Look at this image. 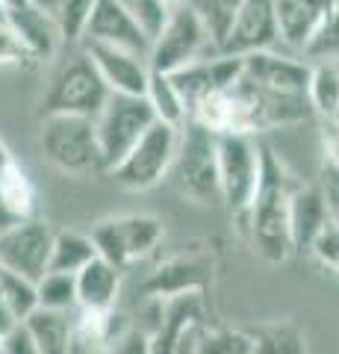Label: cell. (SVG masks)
I'll return each instance as SVG.
<instances>
[{
	"label": "cell",
	"instance_id": "obj_12",
	"mask_svg": "<svg viewBox=\"0 0 339 354\" xmlns=\"http://www.w3.org/2000/svg\"><path fill=\"white\" fill-rule=\"evenodd\" d=\"M242 80L269 92L307 95L310 62L301 53H287L278 48L242 53Z\"/></svg>",
	"mask_w": 339,
	"mask_h": 354
},
{
	"label": "cell",
	"instance_id": "obj_7",
	"mask_svg": "<svg viewBox=\"0 0 339 354\" xmlns=\"http://www.w3.org/2000/svg\"><path fill=\"white\" fill-rule=\"evenodd\" d=\"M113 95L104 83V77L97 74L92 59L80 50L77 57L59 65V71L53 74L50 88L45 95V115H83L95 118L104 109L106 97Z\"/></svg>",
	"mask_w": 339,
	"mask_h": 354
},
{
	"label": "cell",
	"instance_id": "obj_45",
	"mask_svg": "<svg viewBox=\"0 0 339 354\" xmlns=\"http://www.w3.org/2000/svg\"><path fill=\"white\" fill-rule=\"evenodd\" d=\"M183 3H189V0H166V6H171V9L174 6H183Z\"/></svg>",
	"mask_w": 339,
	"mask_h": 354
},
{
	"label": "cell",
	"instance_id": "obj_9",
	"mask_svg": "<svg viewBox=\"0 0 339 354\" xmlns=\"http://www.w3.org/2000/svg\"><path fill=\"white\" fill-rule=\"evenodd\" d=\"M218 136V183L222 204L239 216L251 204L260 180V142L254 133H215Z\"/></svg>",
	"mask_w": 339,
	"mask_h": 354
},
{
	"label": "cell",
	"instance_id": "obj_23",
	"mask_svg": "<svg viewBox=\"0 0 339 354\" xmlns=\"http://www.w3.org/2000/svg\"><path fill=\"white\" fill-rule=\"evenodd\" d=\"M251 354H310L307 334L292 319H275L257 328H248Z\"/></svg>",
	"mask_w": 339,
	"mask_h": 354
},
{
	"label": "cell",
	"instance_id": "obj_30",
	"mask_svg": "<svg viewBox=\"0 0 339 354\" xmlns=\"http://www.w3.org/2000/svg\"><path fill=\"white\" fill-rule=\"evenodd\" d=\"M189 3L195 6V12L204 18L215 48H222L227 30L233 27V18L239 12V6H242V0H189Z\"/></svg>",
	"mask_w": 339,
	"mask_h": 354
},
{
	"label": "cell",
	"instance_id": "obj_22",
	"mask_svg": "<svg viewBox=\"0 0 339 354\" xmlns=\"http://www.w3.org/2000/svg\"><path fill=\"white\" fill-rule=\"evenodd\" d=\"M71 319L74 310H48L36 307L24 319V328L36 339L41 354H71Z\"/></svg>",
	"mask_w": 339,
	"mask_h": 354
},
{
	"label": "cell",
	"instance_id": "obj_31",
	"mask_svg": "<svg viewBox=\"0 0 339 354\" xmlns=\"http://www.w3.org/2000/svg\"><path fill=\"white\" fill-rule=\"evenodd\" d=\"M92 6H95V0H57V3H53L50 15L57 18L65 44L83 41V30H86V21L92 15Z\"/></svg>",
	"mask_w": 339,
	"mask_h": 354
},
{
	"label": "cell",
	"instance_id": "obj_16",
	"mask_svg": "<svg viewBox=\"0 0 339 354\" xmlns=\"http://www.w3.org/2000/svg\"><path fill=\"white\" fill-rule=\"evenodd\" d=\"M83 41L115 44V48L142 53V57H148L151 50V36L136 24V18L127 12L122 0H95L83 30Z\"/></svg>",
	"mask_w": 339,
	"mask_h": 354
},
{
	"label": "cell",
	"instance_id": "obj_20",
	"mask_svg": "<svg viewBox=\"0 0 339 354\" xmlns=\"http://www.w3.org/2000/svg\"><path fill=\"white\" fill-rule=\"evenodd\" d=\"M327 204L322 186H301L292 192L289 201V236H292V254H304L313 248L319 230L327 225Z\"/></svg>",
	"mask_w": 339,
	"mask_h": 354
},
{
	"label": "cell",
	"instance_id": "obj_2",
	"mask_svg": "<svg viewBox=\"0 0 339 354\" xmlns=\"http://www.w3.org/2000/svg\"><path fill=\"white\" fill-rule=\"evenodd\" d=\"M218 136L206 130L198 121L186 118L177 139V153H174L168 177L174 180L186 201L198 207H218L222 204V183H218Z\"/></svg>",
	"mask_w": 339,
	"mask_h": 354
},
{
	"label": "cell",
	"instance_id": "obj_25",
	"mask_svg": "<svg viewBox=\"0 0 339 354\" xmlns=\"http://www.w3.org/2000/svg\"><path fill=\"white\" fill-rule=\"evenodd\" d=\"M145 101L151 104V109H154L157 121H166V124L183 127L186 118H189V109H186V101H183L180 88L174 86L171 74H162V71L151 68L148 88H145Z\"/></svg>",
	"mask_w": 339,
	"mask_h": 354
},
{
	"label": "cell",
	"instance_id": "obj_3",
	"mask_svg": "<svg viewBox=\"0 0 339 354\" xmlns=\"http://www.w3.org/2000/svg\"><path fill=\"white\" fill-rule=\"evenodd\" d=\"M39 145L53 169L68 177H86L95 171H104L95 118L45 115L39 130Z\"/></svg>",
	"mask_w": 339,
	"mask_h": 354
},
{
	"label": "cell",
	"instance_id": "obj_46",
	"mask_svg": "<svg viewBox=\"0 0 339 354\" xmlns=\"http://www.w3.org/2000/svg\"><path fill=\"white\" fill-rule=\"evenodd\" d=\"M0 18H6V12H3V6H0Z\"/></svg>",
	"mask_w": 339,
	"mask_h": 354
},
{
	"label": "cell",
	"instance_id": "obj_15",
	"mask_svg": "<svg viewBox=\"0 0 339 354\" xmlns=\"http://www.w3.org/2000/svg\"><path fill=\"white\" fill-rule=\"evenodd\" d=\"M80 44H83V53L97 68V74L104 77L109 92L145 97L148 77H151L148 57L124 50V48H115V44H101V41H80Z\"/></svg>",
	"mask_w": 339,
	"mask_h": 354
},
{
	"label": "cell",
	"instance_id": "obj_40",
	"mask_svg": "<svg viewBox=\"0 0 339 354\" xmlns=\"http://www.w3.org/2000/svg\"><path fill=\"white\" fill-rule=\"evenodd\" d=\"M322 139H325V157H327V165L339 171V121H336V118L325 121Z\"/></svg>",
	"mask_w": 339,
	"mask_h": 354
},
{
	"label": "cell",
	"instance_id": "obj_1",
	"mask_svg": "<svg viewBox=\"0 0 339 354\" xmlns=\"http://www.w3.org/2000/svg\"><path fill=\"white\" fill-rule=\"evenodd\" d=\"M298 189V180L292 177L275 151L260 142V180L251 204L239 216V230L248 239L260 260L271 266L287 263L292 257V236H289V201Z\"/></svg>",
	"mask_w": 339,
	"mask_h": 354
},
{
	"label": "cell",
	"instance_id": "obj_26",
	"mask_svg": "<svg viewBox=\"0 0 339 354\" xmlns=\"http://www.w3.org/2000/svg\"><path fill=\"white\" fill-rule=\"evenodd\" d=\"M97 257L95 242L89 234H77V230H53V248L48 272H71L77 274L89 260Z\"/></svg>",
	"mask_w": 339,
	"mask_h": 354
},
{
	"label": "cell",
	"instance_id": "obj_14",
	"mask_svg": "<svg viewBox=\"0 0 339 354\" xmlns=\"http://www.w3.org/2000/svg\"><path fill=\"white\" fill-rule=\"evenodd\" d=\"M215 263L210 254H180L159 263L142 283L145 298H171L183 292H204L213 286Z\"/></svg>",
	"mask_w": 339,
	"mask_h": 354
},
{
	"label": "cell",
	"instance_id": "obj_41",
	"mask_svg": "<svg viewBox=\"0 0 339 354\" xmlns=\"http://www.w3.org/2000/svg\"><path fill=\"white\" fill-rule=\"evenodd\" d=\"M21 325V319L15 316V310L9 307V301H6V295H3V290H0V337H6L12 328H18Z\"/></svg>",
	"mask_w": 339,
	"mask_h": 354
},
{
	"label": "cell",
	"instance_id": "obj_37",
	"mask_svg": "<svg viewBox=\"0 0 339 354\" xmlns=\"http://www.w3.org/2000/svg\"><path fill=\"white\" fill-rule=\"evenodd\" d=\"M0 354H41L36 339L30 337V330L24 328V322H21L18 328H12L9 334L3 337V346H0Z\"/></svg>",
	"mask_w": 339,
	"mask_h": 354
},
{
	"label": "cell",
	"instance_id": "obj_34",
	"mask_svg": "<svg viewBox=\"0 0 339 354\" xmlns=\"http://www.w3.org/2000/svg\"><path fill=\"white\" fill-rule=\"evenodd\" d=\"M122 3L151 39L162 30V24H166V18L171 12V6H166V0H122Z\"/></svg>",
	"mask_w": 339,
	"mask_h": 354
},
{
	"label": "cell",
	"instance_id": "obj_29",
	"mask_svg": "<svg viewBox=\"0 0 339 354\" xmlns=\"http://www.w3.org/2000/svg\"><path fill=\"white\" fill-rule=\"evenodd\" d=\"M192 354H251V334L248 328H206L195 334Z\"/></svg>",
	"mask_w": 339,
	"mask_h": 354
},
{
	"label": "cell",
	"instance_id": "obj_4",
	"mask_svg": "<svg viewBox=\"0 0 339 354\" xmlns=\"http://www.w3.org/2000/svg\"><path fill=\"white\" fill-rule=\"evenodd\" d=\"M177 139H180V127L166 124V121H154L145 130V136L124 153V160L115 162L106 174L115 180L118 189L127 192L154 189L171 171L174 153H177Z\"/></svg>",
	"mask_w": 339,
	"mask_h": 354
},
{
	"label": "cell",
	"instance_id": "obj_13",
	"mask_svg": "<svg viewBox=\"0 0 339 354\" xmlns=\"http://www.w3.org/2000/svg\"><path fill=\"white\" fill-rule=\"evenodd\" d=\"M280 48L278 32V0H242L239 12L233 18V27L227 30L218 53H251V50H269Z\"/></svg>",
	"mask_w": 339,
	"mask_h": 354
},
{
	"label": "cell",
	"instance_id": "obj_5",
	"mask_svg": "<svg viewBox=\"0 0 339 354\" xmlns=\"http://www.w3.org/2000/svg\"><path fill=\"white\" fill-rule=\"evenodd\" d=\"M210 53H218V48L204 24V18L195 12L192 3H183L171 9L162 30L151 39L148 62L154 71L171 74L195 59L210 57Z\"/></svg>",
	"mask_w": 339,
	"mask_h": 354
},
{
	"label": "cell",
	"instance_id": "obj_43",
	"mask_svg": "<svg viewBox=\"0 0 339 354\" xmlns=\"http://www.w3.org/2000/svg\"><path fill=\"white\" fill-rule=\"evenodd\" d=\"M15 216L9 213V207H6V201H3V195H0V230H6L9 225H15Z\"/></svg>",
	"mask_w": 339,
	"mask_h": 354
},
{
	"label": "cell",
	"instance_id": "obj_27",
	"mask_svg": "<svg viewBox=\"0 0 339 354\" xmlns=\"http://www.w3.org/2000/svg\"><path fill=\"white\" fill-rule=\"evenodd\" d=\"M39 307L48 310H77V274L71 272H45L36 281Z\"/></svg>",
	"mask_w": 339,
	"mask_h": 354
},
{
	"label": "cell",
	"instance_id": "obj_32",
	"mask_svg": "<svg viewBox=\"0 0 339 354\" xmlns=\"http://www.w3.org/2000/svg\"><path fill=\"white\" fill-rule=\"evenodd\" d=\"M0 290H3L9 307L15 310V316L24 322V319L39 307V292H36V281L24 278L18 272L0 269Z\"/></svg>",
	"mask_w": 339,
	"mask_h": 354
},
{
	"label": "cell",
	"instance_id": "obj_17",
	"mask_svg": "<svg viewBox=\"0 0 339 354\" xmlns=\"http://www.w3.org/2000/svg\"><path fill=\"white\" fill-rule=\"evenodd\" d=\"M130 330L127 319L115 307L89 310L77 307L71 319V354H109Z\"/></svg>",
	"mask_w": 339,
	"mask_h": 354
},
{
	"label": "cell",
	"instance_id": "obj_28",
	"mask_svg": "<svg viewBox=\"0 0 339 354\" xmlns=\"http://www.w3.org/2000/svg\"><path fill=\"white\" fill-rule=\"evenodd\" d=\"M0 195H3L9 213L15 218H30L32 209H36V189H32L30 177L18 162L0 174Z\"/></svg>",
	"mask_w": 339,
	"mask_h": 354
},
{
	"label": "cell",
	"instance_id": "obj_10",
	"mask_svg": "<svg viewBox=\"0 0 339 354\" xmlns=\"http://www.w3.org/2000/svg\"><path fill=\"white\" fill-rule=\"evenodd\" d=\"M151 301H157V325L148 330L151 354H183L206 319V295L183 292L171 298H151Z\"/></svg>",
	"mask_w": 339,
	"mask_h": 354
},
{
	"label": "cell",
	"instance_id": "obj_33",
	"mask_svg": "<svg viewBox=\"0 0 339 354\" xmlns=\"http://www.w3.org/2000/svg\"><path fill=\"white\" fill-rule=\"evenodd\" d=\"M301 57L307 62H325V59L339 62V9H333L322 21V27L313 32V39L307 41Z\"/></svg>",
	"mask_w": 339,
	"mask_h": 354
},
{
	"label": "cell",
	"instance_id": "obj_6",
	"mask_svg": "<svg viewBox=\"0 0 339 354\" xmlns=\"http://www.w3.org/2000/svg\"><path fill=\"white\" fill-rule=\"evenodd\" d=\"M157 121L154 109L142 95H109L104 109L95 115L97 148H101V165L109 171L124 153L145 136V130Z\"/></svg>",
	"mask_w": 339,
	"mask_h": 354
},
{
	"label": "cell",
	"instance_id": "obj_19",
	"mask_svg": "<svg viewBox=\"0 0 339 354\" xmlns=\"http://www.w3.org/2000/svg\"><path fill=\"white\" fill-rule=\"evenodd\" d=\"M333 9H339V0H278L280 48H289V53H304L313 32Z\"/></svg>",
	"mask_w": 339,
	"mask_h": 354
},
{
	"label": "cell",
	"instance_id": "obj_44",
	"mask_svg": "<svg viewBox=\"0 0 339 354\" xmlns=\"http://www.w3.org/2000/svg\"><path fill=\"white\" fill-rule=\"evenodd\" d=\"M27 3H32V0H0L3 12H9V9H18V6H27Z\"/></svg>",
	"mask_w": 339,
	"mask_h": 354
},
{
	"label": "cell",
	"instance_id": "obj_42",
	"mask_svg": "<svg viewBox=\"0 0 339 354\" xmlns=\"http://www.w3.org/2000/svg\"><path fill=\"white\" fill-rule=\"evenodd\" d=\"M9 165H15V157H12V151H9V145L3 142V136H0V174H3Z\"/></svg>",
	"mask_w": 339,
	"mask_h": 354
},
{
	"label": "cell",
	"instance_id": "obj_36",
	"mask_svg": "<svg viewBox=\"0 0 339 354\" xmlns=\"http://www.w3.org/2000/svg\"><path fill=\"white\" fill-rule=\"evenodd\" d=\"M310 254L322 266H327V269L336 272V266H339V225L333 218H327V225L319 230V236H316Z\"/></svg>",
	"mask_w": 339,
	"mask_h": 354
},
{
	"label": "cell",
	"instance_id": "obj_39",
	"mask_svg": "<svg viewBox=\"0 0 339 354\" xmlns=\"http://www.w3.org/2000/svg\"><path fill=\"white\" fill-rule=\"evenodd\" d=\"M109 354H151V346H148V330L142 328H130L127 334L115 342V348Z\"/></svg>",
	"mask_w": 339,
	"mask_h": 354
},
{
	"label": "cell",
	"instance_id": "obj_35",
	"mask_svg": "<svg viewBox=\"0 0 339 354\" xmlns=\"http://www.w3.org/2000/svg\"><path fill=\"white\" fill-rule=\"evenodd\" d=\"M21 68V65H32V57L27 48L15 36V30L9 27L6 18H0V68Z\"/></svg>",
	"mask_w": 339,
	"mask_h": 354
},
{
	"label": "cell",
	"instance_id": "obj_38",
	"mask_svg": "<svg viewBox=\"0 0 339 354\" xmlns=\"http://www.w3.org/2000/svg\"><path fill=\"white\" fill-rule=\"evenodd\" d=\"M322 192H325V204H327V216L339 225V171L325 165L322 174Z\"/></svg>",
	"mask_w": 339,
	"mask_h": 354
},
{
	"label": "cell",
	"instance_id": "obj_24",
	"mask_svg": "<svg viewBox=\"0 0 339 354\" xmlns=\"http://www.w3.org/2000/svg\"><path fill=\"white\" fill-rule=\"evenodd\" d=\"M307 101L313 115H322L325 121L339 115V62H310Z\"/></svg>",
	"mask_w": 339,
	"mask_h": 354
},
{
	"label": "cell",
	"instance_id": "obj_8",
	"mask_svg": "<svg viewBox=\"0 0 339 354\" xmlns=\"http://www.w3.org/2000/svg\"><path fill=\"white\" fill-rule=\"evenodd\" d=\"M89 236L95 242L97 257L109 260L118 269H127V266L145 260L148 254H154V248L166 236V227L157 216L148 213L109 216L97 221Z\"/></svg>",
	"mask_w": 339,
	"mask_h": 354
},
{
	"label": "cell",
	"instance_id": "obj_18",
	"mask_svg": "<svg viewBox=\"0 0 339 354\" xmlns=\"http://www.w3.org/2000/svg\"><path fill=\"white\" fill-rule=\"evenodd\" d=\"M6 21H9V27L15 30V36L21 39V44L27 48L32 62H48V59H53V57H57V50L65 44L57 18H53L48 9L36 6V3L9 9Z\"/></svg>",
	"mask_w": 339,
	"mask_h": 354
},
{
	"label": "cell",
	"instance_id": "obj_21",
	"mask_svg": "<svg viewBox=\"0 0 339 354\" xmlns=\"http://www.w3.org/2000/svg\"><path fill=\"white\" fill-rule=\"evenodd\" d=\"M122 272L104 257H95L77 272V307L109 310L122 292Z\"/></svg>",
	"mask_w": 339,
	"mask_h": 354
},
{
	"label": "cell",
	"instance_id": "obj_11",
	"mask_svg": "<svg viewBox=\"0 0 339 354\" xmlns=\"http://www.w3.org/2000/svg\"><path fill=\"white\" fill-rule=\"evenodd\" d=\"M53 248V230L39 218H18L0 230V269L18 272L30 281H39L48 272Z\"/></svg>",
	"mask_w": 339,
	"mask_h": 354
}]
</instances>
